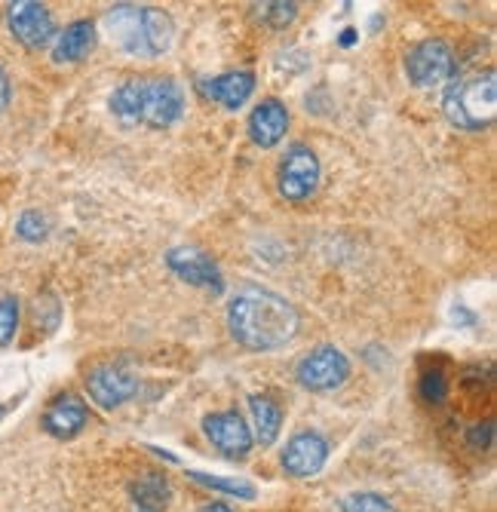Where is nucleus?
Returning a JSON list of instances; mask_svg holds the SVG:
<instances>
[{
  "label": "nucleus",
  "instance_id": "obj_8",
  "mask_svg": "<svg viewBox=\"0 0 497 512\" xmlns=\"http://www.w3.org/2000/svg\"><path fill=\"white\" fill-rule=\"evenodd\" d=\"M7 25L25 50H43L50 40H56V19L50 7L37 4V0H16V4H10Z\"/></svg>",
  "mask_w": 497,
  "mask_h": 512
},
{
  "label": "nucleus",
  "instance_id": "obj_17",
  "mask_svg": "<svg viewBox=\"0 0 497 512\" xmlns=\"http://www.w3.org/2000/svg\"><path fill=\"white\" fill-rule=\"evenodd\" d=\"M249 408H252V424H255V442L261 448L274 445L280 430H283V408L274 396H264V393H255L249 396Z\"/></svg>",
  "mask_w": 497,
  "mask_h": 512
},
{
  "label": "nucleus",
  "instance_id": "obj_6",
  "mask_svg": "<svg viewBox=\"0 0 497 512\" xmlns=\"http://www.w3.org/2000/svg\"><path fill=\"white\" fill-rule=\"evenodd\" d=\"M320 175H323L320 157H316L307 145H292L277 169L280 194L289 203H304L316 194V188H320Z\"/></svg>",
  "mask_w": 497,
  "mask_h": 512
},
{
  "label": "nucleus",
  "instance_id": "obj_14",
  "mask_svg": "<svg viewBox=\"0 0 497 512\" xmlns=\"http://www.w3.org/2000/svg\"><path fill=\"white\" fill-rule=\"evenodd\" d=\"M246 126H249V138L258 148H277L289 129V111L280 99H264L252 108Z\"/></svg>",
  "mask_w": 497,
  "mask_h": 512
},
{
  "label": "nucleus",
  "instance_id": "obj_30",
  "mask_svg": "<svg viewBox=\"0 0 497 512\" xmlns=\"http://www.w3.org/2000/svg\"><path fill=\"white\" fill-rule=\"evenodd\" d=\"M353 40H356V31H353V28H347V31L341 34V46H350Z\"/></svg>",
  "mask_w": 497,
  "mask_h": 512
},
{
  "label": "nucleus",
  "instance_id": "obj_16",
  "mask_svg": "<svg viewBox=\"0 0 497 512\" xmlns=\"http://www.w3.org/2000/svg\"><path fill=\"white\" fill-rule=\"evenodd\" d=\"M96 25L89 19H77L71 22L65 31L56 34V43H53V59L59 65H74V62H83L89 53L96 50Z\"/></svg>",
  "mask_w": 497,
  "mask_h": 512
},
{
  "label": "nucleus",
  "instance_id": "obj_29",
  "mask_svg": "<svg viewBox=\"0 0 497 512\" xmlns=\"http://www.w3.org/2000/svg\"><path fill=\"white\" fill-rule=\"evenodd\" d=\"M19 399H22V396H16V399H10V402H4V405H0V421H4V417H7V414H10V411L16 408V405H19Z\"/></svg>",
  "mask_w": 497,
  "mask_h": 512
},
{
  "label": "nucleus",
  "instance_id": "obj_11",
  "mask_svg": "<svg viewBox=\"0 0 497 512\" xmlns=\"http://www.w3.org/2000/svg\"><path fill=\"white\" fill-rule=\"evenodd\" d=\"M166 264H169V270L178 279H185L188 286L206 289L212 295H221L224 292V276H221L218 264L206 252H200V249H191V246L169 249L166 252Z\"/></svg>",
  "mask_w": 497,
  "mask_h": 512
},
{
  "label": "nucleus",
  "instance_id": "obj_15",
  "mask_svg": "<svg viewBox=\"0 0 497 512\" xmlns=\"http://www.w3.org/2000/svg\"><path fill=\"white\" fill-rule=\"evenodd\" d=\"M200 89H203L206 99L218 102L221 108L237 111V108H243L249 102V96L255 92V74L252 71H228L221 77L206 80Z\"/></svg>",
  "mask_w": 497,
  "mask_h": 512
},
{
  "label": "nucleus",
  "instance_id": "obj_24",
  "mask_svg": "<svg viewBox=\"0 0 497 512\" xmlns=\"http://www.w3.org/2000/svg\"><path fill=\"white\" fill-rule=\"evenodd\" d=\"M341 509L344 512H393L390 500L381 497V494H372V491H366V494H350Z\"/></svg>",
  "mask_w": 497,
  "mask_h": 512
},
{
  "label": "nucleus",
  "instance_id": "obj_5",
  "mask_svg": "<svg viewBox=\"0 0 497 512\" xmlns=\"http://www.w3.org/2000/svg\"><path fill=\"white\" fill-rule=\"evenodd\" d=\"M455 71H458L455 50H451V46L439 37H427L405 53V77L421 89H430V86L451 80Z\"/></svg>",
  "mask_w": 497,
  "mask_h": 512
},
{
  "label": "nucleus",
  "instance_id": "obj_1",
  "mask_svg": "<svg viewBox=\"0 0 497 512\" xmlns=\"http://www.w3.org/2000/svg\"><path fill=\"white\" fill-rule=\"evenodd\" d=\"M228 329L240 347L267 353L286 347L298 335L301 316L283 295L261 286H246L228 304Z\"/></svg>",
  "mask_w": 497,
  "mask_h": 512
},
{
  "label": "nucleus",
  "instance_id": "obj_25",
  "mask_svg": "<svg viewBox=\"0 0 497 512\" xmlns=\"http://www.w3.org/2000/svg\"><path fill=\"white\" fill-rule=\"evenodd\" d=\"M491 442H494V421H491V417H488V421L473 424V427L467 430V445H470L473 451H488Z\"/></svg>",
  "mask_w": 497,
  "mask_h": 512
},
{
  "label": "nucleus",
  "instance_id": "obj_3",
  "mask_svg": "<svg viewBox=\"0 0 497 512\" xmlns=\"http://www.w3.org/2000/svg\"><path fill=\"white\" fill-rule=\"evenodd\" d=\"M108 28L114 31L117 43L129 56H163L172 43L175 25L166 10L157 7H132V4H117L108 13Z\"/></svg>",
  "mask_w": 497,
  "mask_h": 512
},
{
  "label": "nucleus",
  "instance_id": "obj_9",
  "mask_svg": "<svg viewBox=\"0 0 497 512\" xmlns=\"http://www.w3.org/2000/svg\"><path fill=\"white\" fill-rule=\"evenodd\" d=\"M135 390H139V378L117 362H102L86 375V393L99 408H117L132 399Z\"/></svg>",
  "mask_w": 497,
  "mask_h": 512
},
{
  "label": "nucleus",
  "instance_id": "obj_28",
  "mask_svg": "<svg viewBox=\"0 0 497 512\" xmlns=\"http://www.w3.org/2000/svg\"><path fill=\"white\" fill-rule=\"evenodd\" d=\"M200 512H234V509H231L228 503H206Z\"/></svg>",
  "mask_w": 497,
  "mask_h": 512
},
{
  "label": "nucleus",
  "instance_id": "obj_27",
  "mask_svg": "<svg viewBox=\"0 0 497 512\" xmlns=\"http://www.w3.org/2000/svg\"><path fill=\"white\" fill-rule=\"evenodd\" d=\"M451 319H455V322H467V325H476V313L464 310L461 304H458L455 310H451Z\"/></svg>",
  "mask_w": 497,
  "mask_h": 512
},
{
  "label": "nucleus",
  "instance_id": "obj_13",
  "mask_svg": "<svg viewBox=\"0 0 497 512\" xmlns=\"http://www.w3.org/2000/svg\"><path fill=\"white\" fill-rule=\"evenodd\" d=\"M86 424H89V408L74 393H59L40 414L43 433H50L53 439H74L77 433H83Z\"/></svg>",
  "mask_w": 497,
  "mask_h": 512
},
{
  "label": "nucleus",
  "instance_id": "obj_23",
  "mask_svg": "<svg viewBox=\"0 0 497 512\" xmlns=\"http://www.w3.org/2000/svg\"><path fill=\"white\" fill-rule=\"evenodd\" d=\"M194 482L212 488V491H224L231 497H240V500H255V488L246 485V482H237V479H218V476H206V473H188Z\"/></svg>",
  "mask_w": 497,
  "mask_h": 512
},
{
  "label": "nucleus",
  "instance_id": "obj_20",
  "mask_svg": "<svg viewBox=\"0 0 497 512\" xmlns=\"http://www.w3.org/2000/svg\"><path fill=\"white\" fill-rule=\"evenodd\" d=\"M252 16L261 22V25H267V28H274V31H283V28H289L292 22H295V16H298V4H286V0H267V4H255L252 7Z\"/></svg>",
  "mask_w": 497,
  "mask_h": 512
},
{
  "label": "nucleus",
  "instance_id": "obj_7",
  "mask_svg": "<svg viewBox=\"0 0 497 512\" xmlns=\"http://www.w3.org/2000/svg\"><path fill=\"white\" fill-rule=\"evenodd\" d=\"M295 378L304 390L310 393H329L338 390L347 378H350V359L338 350V347H316L313 353H307L298 368Z\"/></svg>",
  "mask_w": 497,
  "mask_h": 512
},
{
  "label": "nucleus",
  "instance_id": "obj_10",
  "mask_svg": "<svg viewBox=\"0 0 497 512\" xmlns=\"http://www.w3.org/2000/svg\"><path fill=\"white\" fill-rule=\"evenodd\" d=\"M203 430L209 442L231 460H243L252 451V430L246 427L240 411H212L203 417Z\"/></svg>",
  "mask_w": 497,
  "mask_h": 512
},
{
  "label": "nucleus",
  "instance_id": "obj_22",
  "mask_svg": "<svg viewBox=\"0 0 497 512\" xmlns=\"http://www.w3.org/2000/svg\"><path fill=\"white\" fill-rule=\"evenodd\" d=\"M19 316H22V307H19L16 295L0 298V347L13 344V338L19 332Z\"/></svg>",
  "mask_w": 497,
  "mask_h": 512
},
{
  "label": "nucleus",
  "instance_id": "obj_18",
  "mask_svg": "<svg viewBox=\"0 0 497 512\" xmlns=\"http://www.w3.org/2000/svg\"><path fill=\"white\" fill-rule=\"evenodd\" d=\"M169 482L163 473H145L129 485V497L135 512H166L169 506Z\"/></svg>",
  "mask_w": 497,
  "mask_h": 512
},
{
  "label": "nucleus",
  "instance_id": "obj_26",
  "mask_svg": "<svg viewBox=\"0 0 497 512\" xmlns=\"http://www.w3.org/2000/svg\"><path fill=\"white\" fill-rule=\"evenodd\" d=\"M10 96H13V89H10V77L7 71L0 68V114H4L10 108Z\"/></svg>",
  "mask_w": 497,
  "mask_h": 512
},
{
  "label": "nucleus",
  "instance_id": "obj_4",
  "mask_svg": "<svg viewBox=\"0 0 497 512\" xmlns=\"http://www.w3.org/2000/svg\"><path fill=\"white\" fill-rule=\"evenodd\" d=\"M494 80L497 77L491 68L451 80L442 96V111H445L448 123L464 132L488 129L497 114V83Z\"/></svg>",
  "mask_w": 497,
  "mask_h": 512
},
{
  "label": "nucleus",
  "instance_id": "obj_21",
  "mask_svg": "<svg viewBox=\"0 0 497 512\" xmlns=\"http://www.w3.org/2000/svg\"><path fill=\"white\" fill-rule=\"evenodd\" d=\"M50 234V221L47 215H43L40 209H25L16 221V237L25 240V243H40V240H47Z\"/></svg>",
  "mask_w": 497,
  "mask_h": 512
},
{
  "label": "nucleus",
  "instance_id": "obj_2",
  "mask_svg": "<svg viewBox=\"0 0 497 512\" xmlns=\"http://www.w3.org/2000/svg\"><path fill=\"white\" fill-rule=\"evenodd\" d=\"M108 105L126 126L142 123L148 129H169L185 114V92L172 77H135L111 92Z\"/></svg>",
  "mask_w": 497,
  "mask_h": 512
},
{
  "label": "nucleus",
  "instance_id": "obj_19",
  "mask_svg": "<svg viewBox=\"0 0 497 512\" xmlns=\"http://www.w3.org/2000/svg\"><path fill=\"white\" fill-rule=\"evenodd\" d=\"M418 396L427 405H442L448 396V371L442 362H427L418 378Z\"/></svg>",
  "mask_w": 497,
  "mask_h": 512
},
{
  "label": "nucleus",
  "instance_id": "obj_12",
  "mask_svg": "<svg viewBox=\"0 0 497 512\" xmlns=\"http://www.w3.org/2000/svg\"><path fill=\"white\" fill-rule=\"evenodd\" d=\"M326 460H329L326 436L316 430H304L289 439L283 451V470L295 479H310L326 467Z\"/></svg>",
  "mask_w": 497,
  "mask_h": 512
}]
</instances>
